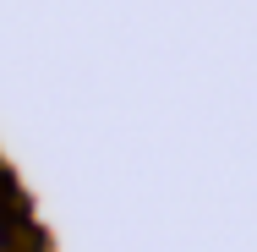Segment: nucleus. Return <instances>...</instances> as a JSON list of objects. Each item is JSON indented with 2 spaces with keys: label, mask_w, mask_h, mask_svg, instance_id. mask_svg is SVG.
Masks as SVG:
<instances>
[]
</instances>
